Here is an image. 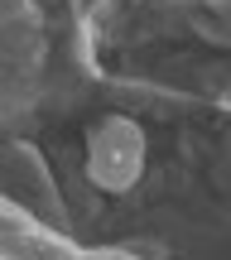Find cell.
Segmentation results:
<instances>
[{
    "label": "cell",
    "mask_w": 231,
    "mask_h": 260,
    "mask_svg": "<svg viewBox=\"0 0 231 260\" xmlns=\"http://www.w3.org/2000/svg\"><path fill=\"white\" fill-rule=\"evenodd\" d=\"M149 164V135L130 116H102L82 130V174L102 193H125Z\"/></svg>",
    "instance_id": "6da1fadb"
}]
</instances>
